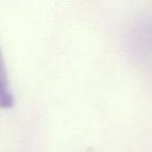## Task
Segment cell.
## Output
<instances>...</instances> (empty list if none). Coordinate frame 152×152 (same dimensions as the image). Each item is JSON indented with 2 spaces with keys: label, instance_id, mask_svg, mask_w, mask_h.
Returning a JSON list of instances; mask_svg holds the SVG:
<instances>
[{
  "label": "cell",
  "instance_id": "cell-1",
  "mask_svg": "<svg viewBox=\"0 0 152 152\" xmlns=\"http://www.w3.org/2000/svg\"><path fill=\"white\" fill-rule=\"evenodd\" d=\"M15 105V98L10 89L7 68L0 48V108H11Z\"/></svg>",
  "mask_w": 152,
  "mask_h": 152
}]
</instances>
